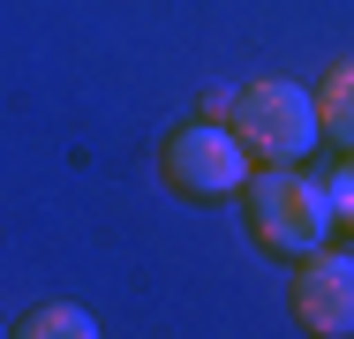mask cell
<instances>
[{
	"mask_svg": "<svg viewBox=\"0 0 354 339\" xmlns=\"http://www.w3.org/2000/svg\"><path fill=\"white\" fill-rule=\"evenodd\" d=\"M241 196H249L257 241L279 249V257H317V249L332 241V226H339L332 181H309L301 166H264V174H249Z\"/></svg>",
	"mask_w": 354,
	"mask_h": 339,
	"instance_id": "1",
	"label": "cell"
},
{
	"mask_svg": "<svg viewBox=\"0 0 354 339\" xmlns=\"http://www.w3.org/2000/svg\"><path fill=\"white\" fill-rule=\"evenodd\" d=\"M234 129H241V143H249L264 166H301V158L324 143L317 91H301V83H286V75H257V83L234 98Z\"/></svg>",
	"mask_w": 354,
	"mask_h": 339,
	"instance_id": "2",
	"label": "cell"
},
{
	"mask_svg": "<svg viewBox=\"0 0 354 339\" xmlns=\"http://www.w3.org/2000/svg\"><path fill=\"white\" fill-rule=\"evenodd\" d=\"M249 143H241V129L234 121H196V129H181L174 143H166V181L181 189V196H241L249 189Z\"/></svg>",
	"mask_w": 354,
	"mask_h": 339,
	"instance_id": "3",
	"label": "cell"
},
{
	"mask_svg": "<svg viewBox=\"0 0 354 339\" xmlns=\"http://www.w3.org/2000/svg\"><path fill=\"white\" fill-rule=\"evenodd\" d=\"M294 317H301V332H317V339L354 332V249L301 257V271H294Z\"/></svg>",
	"mask_w": 354,
	"mask_h": 339,
	"instance_id": "4",
	"label": "cell"
},
{
	"mask_svg": "<svg viewBox=\"0 0 354 339\" xmlns=\"http://www.w3.org/2000/svg\"><path fill=\"white\" fill-rule=\"evenodd\" d=\"M317 121H324V143L354 151V61L324 68V83H317Z\"/></svg>",
	"mask_w": 354,
	"mask_h": 339,
	"instance_id": "5",
	"label": "cell"
},
{
	"mask_svg": "<svg viewBox=\"0 0 354 339\" xmlns=\"http://www.w3.org/2000/svg\"><path fill=\"white\" fill-rule=\"evenodd\" d=\"M15 332L23 339H98V317L75 309V302H46V309H30Z\"/></svg>",
	"mask_w": 354,
	"mask_h": 339,
	"instance_id": "6",
	"label": "cell"
},
{
	"mask_svg": "<svg viewBox=\"0 0 354 339\" xmlns=\"http://www.w3.org/2000/svg\"><path fill=\"white\" fill-rule=\"evenodd\" d=\"M332 203H339V219L354 226V151H347V166L332 174Z\"/></svg>",
	"mask_w": 354,
	"mask_h": 339,
	"instance_id": "7",
	"label": "cell"
},
{
	"mask_svg": "<svg viewBox=\"0 0 354 339\" xmlns=\"http://www.w3.org/2000/svg\"><path fill=\"white\" fill-rule=\"evenodd\" d=\"M204 121H234V91H212L204 98Z\"/></svg>",
	"mask_w": 354,
	"mask_h": 339,
	"instance_id": "8",
	"label": "cell"
}]
</instances>
